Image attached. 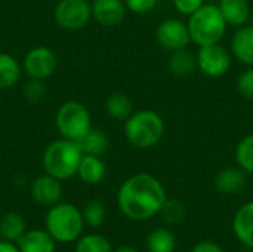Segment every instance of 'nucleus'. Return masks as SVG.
Wrapping results in <instances>:
<instances>
[{"mask_svg": "<svg viewBox=\"0 0 253 252\" xmlns=\"http://www.w3.org/2000/svg\"><path fill=\"white\" fill-rule=\"evenodd\" d=\"M166 199L168 195L162 181L145 172L127 178L117 192L119 209L133 221H145L160 214Z\"/></svg>", "mask_w": 253, "mask_h": 252, "instance_id": "f257e3e1", "label": "nucleus"}, {"mask_svg": "<svg viewBox=\"0 0 253 252\" xmlns=\"http://www.w3.org/2000/svg\"><path fill=\"white\" fill-rule=\"evenodd\" d=\"M83 151L76 141L61 138L50 143L43 154V168L46 174L59 181L77 175Z\"/></svg>", "mask_w": 253, "mask_h": 252, "instance_id": "f03ea898", "label": "nucleus"}, {"mask_svg": "<svg viewBox=\"0 0 253 252\" xmlns=\"http://www.w3.org/2000/svg\"><path fill=\"white\" fill-rule=\"evenodd\" d=\"M187 25L190 30L191 42L199 48L219 43L228 27L218 4H203L200 9L190 15Z\"/></svg>", "mask_w": 253, "mask_h": 252, "instance_id": "7ed1b4c3", "label": "nucleus"}, {"mask_svg": "<svg viewBox=\"0 0 253 252\" xmlns=\"http://www.w3.org/2000/svg\"><path fill=\"white\" fill-rule=\"evenodd\" d=\"M165 135V122L154 110L135 111L125 120V137L136 149H151Z\"/></svg>", "mask_w": 253, "mask_h": 252, "instance_id": "20e7f679", "label": "nucleus"}, {"mask_svg": "<svg viewBox=\"0 0 253 252\" xmlns=\"http://www.w3.org/2000/svg\"><path fill=\"white\" fill-rule=\"evenodd\" d=\"M46 230L56 242H73L80 238L84 218L80 209L71 203H55L44 218Z\"/></svg>", "mask_w": 253, "mask_h": 252, "instance_id": "39448f33", "label": "nucleus"}, {"mask_svg": "<svg viewBox=\"0 0 253 252\" xmlns=\"http://www.w3.org/2000/svg\"><path fill=\"white\" fill-rule=\"evenodd\" d=\"M55 122L62 138L76 143L83 138L92 128L89 110L77 101L64 102L56 113Z\"/></svg>", "mask_w": 253, "mask_h": 252, "instance_id": "423d86ee", "label": "nucleus"}, {"mask_svg": "<svg viewBox=\"0 0 253 252\" xmlns=\"http://www.w3.org/2000/svg\"><path fill=\"white\" fill-rule=\"evenodd\" d=\"M53 16L56 24L64 30H82L92 19L90 3L87 0H59Z\"/></svg>", "mask_w": 253, "mask_h": 252, "instance_id": "0eeeda50", "label": "nucleus"}, {"mask_svg": "<svg viewBox=\"0 0 253 252\" xmlns=\"http://www.w3.org/2000/svg\"><path fill=\"white\" fill-rule=\"evenodd\" d=\"M197 68L209 77H221L231 67L228 49L219 43L200 46L197 50Z\"/></svg>", "mask_w": 253, "mask_h": 252, "instance_id": "6e6552de", "label": "nucleus"}, {"mask_svg": "<svg viewBox=\"0 0 253 252\" xmlns=\"http://www.w3.org/2000/svg\"><path fill=\"white\" fill-rule=\"evenodd\" d=\"M156 39L159 45L169 52L184 49L191 43L188 25L176 18L162 21L156 28Z\"/></svg>", "mask_w": 253, "mask_h": 252, "instance_id": "1a4fd4ad", "label": "nucleus"}, {"mask_svg": "<svg viewBox=\"0 0 253 252\" xmlns=\"http://www.w3.org/2000/svg\"><path fill=\"white\" fill-rule=\"evenodd\" d=\"M58 65L55 52L46 46L33 48L24 58V70L30 79L44 80L49 79Z\"/></svg>", "mask_w": 253, "mask_h": 252, "instance_id": "9d476101", "label": "nucleus"}, {"mask_svg": "<svg viewBox=\"0 0 253 252\" xmlns=\"http://www.w3.org/2000/svg\"><path fill=\"white\" fill-rule=\"evenodd\" d=\"M92 18L104 27H116L126 16V4L123 0H92Z\"/></svg>", "mask_w": 253, "mask_h": 252, "instance_id": "9b49d317", "label": "nucleus"}, {"mask_svg": "<svg viewBox=\"0 0 253 252\" xmlns=\"http://www.w3.org/2000/svg\"><path fill=\"white\" fill-rule=\"evenodd\" d=\"M31 196L39 205L53 206L61 201L62 196V187L59 180L49 174L36 178L31 186Z\"/></svg>", "mask_w": 253, "mask_h": 252, "instance_id": "f8f14e48", "label": "nucleus"}, {"mask_svg": "<svg viewBox=\"0 0 253 252\" xmlns=\"http://www.w3.org/2000/svg\"><path fill=\"white\" fill-rule=\"evenodd\" d=\"M233 55L245 65L253 67V25H242L231 39Z\"/></svg>", "mask_w": 253, "mask_h": 252, "instance_id": "ddd939ff", "label": "nucleus"}, {"mask_svg": "<svg viewBox=\"0 0 253 252\" xmlns=\"http://www.w3.org/2000/svg\"><path fill=\"white\" fill-rule=\"evenodd\" d=\"M233 232L236 238L253 250V201L239 208L233 218Z\"/></svg>", "mask_w": 253, "mask_h": 252, "instance_id": "4468645a", "label": "nucleus"}, {"mask_svg": "<svg viewBox=\"0 0 253 252\" xmlns=\"http://www.w3.org/2000/svg\"><path fill=\"white\" fill-rule=\"evenodd\" d=\"M55 242L47 230H30L16 241V247L19 252H55Z\"/></svg>", "mask_w": 253, "mask_h": 252, "instance_id": "2eb2a0df", "label": "nucleus"}, {"mask_svg": "<svg viewBox=\"0 0 253 252\" xmlns=\"http://www.w3.org/2000/svg\"><path fill=\"white\" fill-rule=\"evenodd\" d=\"M246 184V172L239 166H228L221 169L215 177V187L224 195H236L243 190Z\"/></svg>", "mask_w": 253, "mask_h": 252, "instance_id": "dca6fc26", "label": "nucleus"}, {"mask_svg": "<svg viewBox=\"0 0 253 252\" xmlns=\"http://www.w3.org/2000/svg\"><path fill=\"white\" fill-rule=\"evenodd\" d=\"M105 174H107V166L102 162L101 156L83 154L77 171V175L83 183L90 186L99 184L104 180Z\"/></svg>", "mask_w": 253, "mask_h": 252, "instance_id": "f3484780", "label": "nucleus"}, {"mask_svg": "<svg viewBox=\"0 0 253 252\" xmlns=\"http://www.w3.org/2000/svg\"><path fill=\"white\" fill-rule=\"evenodd\" d=\"M218 7L221 9L228 25L242 27L246 25L251 16V6L248 0H219Z\"/></svg>", "mask_w": 253, "mask_h": 252, "instance_id": "a211bd4d", "label": "nucleus"}, {"mask_svg": "<svg viewBox=\"0 0 253 252\" xmlns=\"http://www.w3.org/2000/svg\"><path fill=\"white\" fill-rule=\"evenodd\" d=\"M169 68L178 77H187L197 68V56L187 48L170 52Z\"/></svg>", "mask_w": 253, "mask_h": 252, "instance_id": "6ab92c4d", "label": "nucleus"}, {"mask_svg": "<svg viewBox=\"0 0 253 252\" xmlns=\"http://www.w3.org/2000/svg\"><path fill=\"white\" fill-rule=\"evenodd\" d=\"M105 110L108 116H111L116 120H127L133 114V104L126 94L114 92L107 98Z\"/></svg>", "mask_w": 253, "mask_h": 252, "instance_id": "aec40b11", "label": "nucleus"}, {"mask_svg": "<svg viewBox=\"0 0 253 252\" xmlns=\"http://www.w3.org/2000/svg\"><path fill=\"white\" fill-rule=\"evenodd\" d=\"M145 245L148 252H173L176 248V239L169 229L157 227L147 236Z\"/></svg>", "mask_w": 253, "mask_h": 252, "instance_id": "412c9836", "label": "nucleus"}, {"mask_svg": "<svg viewBox=\"0 0 253 252\" xmlns=\"http://www.w3.org/2000/svg\"><path fill=\"white\" fill-rule=\"evenodd\" d=\"M79 147L82 149L83 154H92V156H102L108 150V138L107 135L95 128H90V131L77 141Z\"/></svg>", "mask_w": 253, "mask_h": 252, "instance_id": "4be33fe9", "label": "nucleus"}, {"mask_svg": "<svg viewBox=\"0 0 253 252\" xmlns=\"http://www.w3.org/2000/svg\"><path fill=\"white\" fill-rule=\"evenodd\" d=\"M21 77L19 62L9 53H0V89L13 88Z\"/></svg>", "mask_w": 253, "mask_h": 252, "instance_id": "5701e85b", "label": "nucleus"}, {"mask_svg": "<svg viewBox=\"0 0 253 252\" xmlns=\"http://www.w3.org/2000/svg\"><path fill=\"white\" fill-rule=\"evenodd\" d=\"M25 233L24 218L16 212H7L0 218V235L4 241L16 242Z\"/></svg>", "mask_w": 253, "mask_h": 252, "instance_id": "b1692460", "label": "nucleus"}, {"mask_svg": "<svg viewBox=\"0 0 253 252\" xmlns=\"http://www.w3.org/2000/svg\"><path fill=\"white\" fill-rule=\"evenodd\" d=\"M74 252H114L110 241L101 235H86L77 241Z\"/></svg>", "mask_w": 253, "mask_h": 252, "instance_id": "393cba45", "label": "nucleus"}, {"mask_svg": "<svg viewBox=\"0 0 253 252\" xmlns=\"http://www.w3.org/2000/svg\"><path fill=\"white\" fill-rule=\"evenodd\" d=\"M185 205L178 201V199H166L162 209H160V215L165 220V223L170 224V226H176L179 223H182L185 220Z\"/></svg>", "mask_w": 253, "mask_h": 252, "instance_id": "a878e982", "label": "nucleus"}, {"mask_svg": "<svg viewBox=\"0 0 253 252\" xmlns=\"http://www.w3.org/2000/svg\"><path fill=\"white\" fill-rule=\"evenodd\" d=\"M236 162L246 174H253V134L245 137L236 149Z\"/></svg>", "mask_w": 253, "mask_h": 252, "instance_id": "bb28decb", "label": "nucleus"}, {"mask_svg": "<svg viewBox=\"0 0 253 252\" xmlns=\"http://www.w3.org/2000/svg\"><path fill=\"white\" fill-rule=\"evenodd\" d=\"M83 218L89 227H92V229L99 227L105 220V206L102 205V202H99V201L87 202L83 209Z\"/></svg>", "mask_w": 253, "mask_h": 252, "instance_id": "cd10ccee", "label": "nucleus"}, {"mask_svg": "<svg viewBox=\"0 0 253 252\" xmlns=\"http://www.w3.org/2000/svg\"><path fill=\"white\" fill-rule=\"evenodd\" d=\"M237 89L246 100L253 101V67L240 74L237 79Z\"/></svg>", "mask_w": 253, "mask_h": 252, "instance_id": "c85d7f7f", "label": "nucleus"}, {"mask_svg": "<svg viewBox=\"0 0 253 252\" xmlns=\"http://www.w3.org/2000/svg\"><path fill=\"white\" fill-rule=\"evenodd\" d=\"M127 10L136 13V15H145L156 9L159 0H123Z\"/></svg>", "mask_w": 253, "mask_h": 252, "instance_id": "c756f323", "label": "nucleus"}, {"mask_svg": "<svg viewBox=\"0 0 253 252\" xmlns=\"http://www.w3.org/2000/svg\"><path fill=\"white\" fill-rule=\"evenodd\" d=\"M44 92H46V88L43 85V80L31 79L25 85V88H24V94H25L28 101H39V100H42Z\"/></svg>", "mask_w": 253, "mask_h": 252, "instance_id": "7c9ffc66", "label": "nucleus"}, {"mask_svg": "<svg viewBox=\"0 0 253 252\" xmlns=\"http://www.w3.org/2000/svg\"><path fill=\"white\" fill-rule=\"evenodd\" d=\"M205 4V0H173V6L175 9L182 13L190 16L191 13H194L197 9H200Z\"/></svg>", "mask_w": 253, "mask_h": 252, "instance_id": "2f4dec72", "label": "nucleus"}, {"mask_svg": "<svg viewBox=\"0 0 253 252\" xmlns=\"http://www.w3.org/2000/svg\"><path fill=\"white\" fill-rule=\"evenodd\" d=\"M191 252H225L218 244L215 242H211V241H203V242H199L193 247Z\"/></svg>", "mask_w": 253, "mask_h": 252, "instance_id": "473e14b6", "label": "nucleus"}, {"mask_svg": "<svg viewBox=\"0 0 253 252\" xmlns=\"http://www.w3.org/2000/svg\"><path fill=\"white\" fill-rule=\"evenodd\" d=\"M0 252H19V250L9 241H0Z\"/></svg>", "mask_w": 253, "mask_h": 252, "instance_id": "72a5a7b5", "label": "nucleus"}, {"mask_svg": "<svg viewBox=\"0 0 253 252\" xmlns=\"http://www.w3.org/2000/svg\"><path fill=\"white\" fill-rule=\"evenodd\" d=\"M114 252H139L136 248H133V247H127V245H125V247H120V248H117Z\"/></svg>", "mask_w": 253, "mask_h": 252, "instance_id": "f704fd0d", "label": "nucleus"}, {"mask_svg": "<svg viewBox=\"0 0 253 252\" xmlns=\"http://www.w3.org/2000/svg\"><path fill=\"white\" fill-rule=\"evenodd\" d=\"M87 1H90V0H87Z\"/></svg>", "mask_w": 253, "mask_h": 252, "instance_id": "c9c22d12", "label": "nucleus"}, {"mask_svg": "<svg viewBox=\"0 0 253 252\" xmlns=\"http://www.w3.org/2000/svg\"><path fill=\"white\" fill-rule=\"evenodd\" d=\"M252 252H253V250H252Z\"/></svg>", "mask_w": 253, "mask_h": 252, "instance_id": "e433bc0d", "label": "nucleus"}]
</instances>
